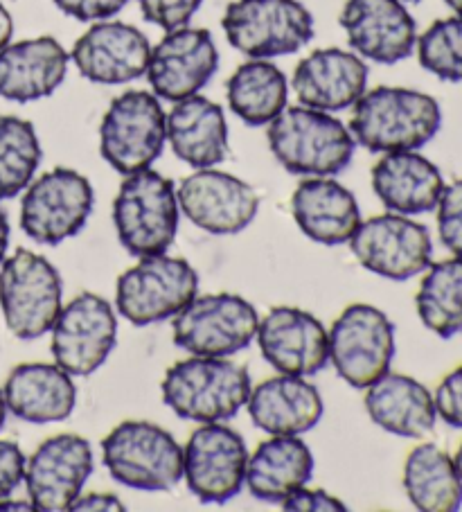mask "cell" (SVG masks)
<instances>
[{"mask_svg": "<svg viewBox=\"0 0 462 512\" xmlns=\"http://www.w3.org/2000/svg\"><path fill=\"white\" fill-rule=\"evenodd\" d=\"M442 109L429 93L377 86L352 107L350 134L372 154L417 152L438 136Z\"/></svg>", "mask_w": 462, "mask_h": 512, "instance_id": "obj_1", "label": "cell"}, {"mask_svg": "<svg viewBox=\"0 0 462 512\" xmlns=\"http://www.w3.org/2000/svg\"><path fill=\"white\" fill-rule=\"evenodd\" d=\"M271 154L296 176H336L352 163L357 140L332 113L287 107L266 125Z\"/></svg>", "mask_w": 462, "mask_h": 512, "instance_id": "obj_2", "label": "cell"}, {"mask_svg": "<svg viewBox=\"0 0 462 512\" xmlns=\"http://www.w3.org/2000/svg\"><path fill=\"white\" fill-rule=\"evenodd\" d=\"M253 384L242 366L226 357L176 361L161 384L163 402L176 416L192 422H226L244 409Z\"/></svg>", "mask_w": 462, "mask_h": 512, "instance_id": "obj_3", "label": "cell"}, {"mask_svg": "<svg viewBox=\"0 0 462 512\" xmlns=\"http://www.w3.org/2000/svg\"><path fill=\"white\" fill-rule=\"evenodd\" d=\"M181 206L176 185L156 170L129 174L113 201V224L122 249L145 258L161 255L179 233Z\"/></svg>", "mask_w": 462, "mask_h": 512, "instance_id": "obj_4", "label": "cell"}, {"mask_svg": "<svg viewBox=\"0 0 462 512\" xmlns=\"http://www.w3.org/2000/svg\"><path fill=\"white\" fill-rule=\"evenodd\" d=\"M102 461L113 481L133 490L163 492L183 479V447L170 431L127 420L102 440Z\"/></svg>", "mask_w": 462, "mask_h": 512, "instance_id": "obj_5", "label": "cell"}, {"mask_svg": "<svg viewBox=\"0 0 462 512\" xmlns=\"http://www.w3.org/2000/svg\"><path fill=\"white\" fill-rule=\"evenodd\" d=\"M64 282L43 255L19 249L0 264V310L16 339L34 341L48 334L61 312Z\"/></svg>", "mask_w": 462, "mask_h": 512, "instance_id": "obj_6", "label": "cell"}, {"mask_svg": "<svg viewBox=\"0 0 462 512\" xmlns=\"http://www.w3.org/2000/svg\"><path fill=\"white\" fill-rule=\"evenodd\" d=\"M199 296V273L183 258L145 255L118 278L115 310L136 328L174 319Z\"/></svg>", "mask_w": 462, "mask_h": 512, "instance_id": "obj_7", "label": "cell"}, {"mask_svg": "<svg viewBox=\"0 0 462 512\" xmlns=\"http://www.w3.org/2000/svg\"><path fill=\"white\" fill-rule=\"evenodd\" d=\"M221 28L248 59L296 55L314 39V16L300 0H235Z\"/></svg>", "mask_w": 462, "mask_h": 512, "instance_id": "obj_8", "label": "cell"}, {"mask_svg": "<svg viewBox=\"0 0 462 512\" xmlns=\"http://www.w3.org/2000/svg\"><path fill=\"white\" fill-rule=\"evenodd\" d=\"M167 143V113L149 91L115 97L100 125V154L124 176L149 170Z\"/></svg>", "mask_w": 462, "mask_h": 512, "instance_id": "obj_9", "label": "cell"}, {"mask_svg": "<svg viewBox=\"0 0 462 512\" xmlns=\"http://www.w3.org/2000/svg\"><path fill=\"white\" fill-rule=\"evenodd\" d=\"M93 206L91 181L68 167H55L25 188L21 228L37 244L59 246L84 231Z\"/></svg>", "mask_w": 462, "mask_h": 512, "instance_id": "obj_10", "label": "cell"}, {"mask_svg": "<svg viewBox=\"0 0 462 512\" xmlns=\"http://www.w3.org/2000/svg\"><path fill=\"white\" fill-rule=\"evenodd\" d=\"M260 316L237 294H210L190 300L174 316L172 334L181 350L197 357H233L251 346Z\"/></svg>", "mask_w": 462, "mask_h": 512, "instance_id": "obj_11", "label": "cell"}, {"mask_svg": "<svg viewBox=\"0 0 462 512\" xmlns=\"http://www.w3.org/2000/svg\"><path fill=\"white\" fill-rule=\"evenodd\" d=\"M330 361L336 373L352 388L366 391L386 375L395 359V325L377 307L354 303L345 307L327 332Z\"/></svg>", "mask_w": 462, "mask_h": 512, "instance_id": "obj_12", "label": "cell"}, {"mask_svg": "<svg viewBox=\"0 0 462 512\" xmlns=\"http://www.w3.org/2000/svg\"><path fill=\"white\" fill-rule=\"evenodd\" d=\"M50 332L55 364L73 377H88L106 364L118 343V316L109 300L86 291L61 307Z\"/></svg>", "mask_w": 462, "mask_h": 512, "instance_id": "obj_13", "label": "cell"}, {"mask_svg": "<svg viewBox=\"0 0 462 512\" xmlns=\"http://www.w3.org/2000/svg\"><path fill=\"white\" fill-rule=\"evenodd\" d=\"M348 244L363 269L395 282L420 276L433 260L429 228L397 213L361 222Z\"/></svg>", "mask_w": 462, "mask_h": 512, "instance_id": "obj_14", "label": "cell"}, {"mask_svg": "<svg viewBox=\"0 0 462 512\" xmlns=\"http://www.w3.org/2000/svg\"><path fill=\"white\" fill-rule=\"evenodd\" d=\"M248 447L224 422H206L183 447V479L201 503H226L244 490Z\"/></svg>", "mask_w": 462, "mask_h": 512, "instance_id": "obj_15", "label": "cell"}, {"mask_svg": "<svg viewBox=\"0 0 462 512\" xmlns=\"http://www.w3.org/2000/svg\"><path fill=\"white\" fill-rule=\"evenodd\" d=\"M219 70V50L212 34L203 28L165 32L151 48L147 79L158 100L179 102L199 95Z\"/></svg>", "mask_w": 462, "mask_h": 512, "instance_id": "obj_16", "label": "cell"}, {"mask_svg": "<svg viewBox=\"0 0 462 512\" xmlns=\"http://www.w3.org/2000/svg\"><path fill=\"white\" fill-rule=\"evenodd\" d=\"M181 213L210 235H237L246 231L260 210V197L246 181L215 167L185 176L179 188Z\"/></svg>", "mask_w": 462, "mask_h": 512, "instance_id": "obj_17", "label": "cell"}, {"mask_svg": "<svg viewBox=\"0 0 462 512\" xmlns=\"http://www.w3.org/2000/svg\"><path fill=\"white\" fill-rule=\"evenodd\" d=\"M93 474V449L84 436L59 434L37 447L25 463L23 481L34 510H70Z\"/></svg>", "mask_w": 462, "mask_h": 512, "instance_id": "obj_18", "label": "cell"}, {"mask_svg": "<svg viewBox=\"0 0 462 512\" xmlns=\"http://www.w3.org/2000/svg\"><path fill=\"white\" fill-rule=\"evenodd\" d=\"M339 23L361 59L393 66L415 52L417 25L402 0H345Z\"/></svg>", "mask_w": 462, "mask_h": 512, "instance_id": "obj_19", "label": "cell"}, {"mask_svg": "<svg viewBox=\"0 0 462 512\" xmlns=\"http://www.w3.org/2000/svg\"><path fill=\"white\" fill-rule=\"evenodd\" d=\"M151 43L138 28L122 21H97L70 50L79 75L93 84L120 86L147 73Z\"/></svg>", "mask_w": 462, "mask_h": 512, "instance_id": "obj_20", "label": "cell"}, {"mask_svg": "<svg viewBox=\"0 0 462 512\" xmlns=\"http://www.w3.org/2000/svg\"><path fill=\"white\" fill-rule=\"evenodd\" d=\"M262 357L280 375L312 377L330 364V339L314 314L298 307H273L255 334Z\"/></svg>", "mask_w": 462, "mask_h": 512, "instance_id": "obj_21", "label": "cell"}, {"mask_svg": "<svg viewBox=\"0 0 462 512\" xmlns=\"http://www.w3.org/2000/svg\"><path fill=\"white\" fill-rule=\"evenodd\" d=\"M291 86L302 107L325 113L345 111L368 91V66L357 52L314 50L293 70Z\"/></svg>", "mask_w": 462, "mask_h": 512, "instance_id": "obj_22", "label": "cell"}, {"mask_svg": "<svg viewBox=\"0 0 462 512\" xmlns=\"http://www.w3.org/2000/svg\"><path fill=\"white\" fill-rule=\"evenodd\" d=\"M70 55L55 37L7 43L0 50V97L28 104L50 97L64 84Z\"/></svg>", "mask_w": 462, "mask_h": 512, "instance_id": "obj_23", "label": "cell"}, {"mask_svg": "<svg viewBox=\"0 0 462 512\" xmlns=\"http://www.w3.org/2000/svg\"><path fill=\"white\" fill-rule=\"evenodd\" d=\"M291 213L302 235L325 246L348 244L361 224L354 194L330 176H309L291 197Z\"/></svg>", "mask_w": 462, "mask_h": 512, "instance_id": "obj_24", "label": "cell"}, {"mask_svg": "<svg viewBox=\"0 0 462 512\" xmlns=\"http://www.w3.org/2000/svg\"><path fill=\"white\" fill-rule=\"evenodd\" d=\"M248 416L271 436H302L321 422V391L305 377L278 375L262 382L248 397Z\"/></svg>", "mask_w": 462, "mask_h": 512, "instance_id": "obj_25", "label": "cell"}, {"mask_svg": "<svg viewBox=\"0 0 462 512\" xmlns=\"http://www.w3.org/2000/svg\"><path fill=\"white\" fill-rule=\"evenodd\" d=\"M167 143L176 158L194 170L224 163L230 152L224 109L203 95L174 102L172 111L167 113Z\"/></svg>", "mask_w": 462, "mask_h": 512, "instance_id": "obj_26", "label": "cell"}, {"mask_svg": "<svg viewBox=\"0 0 462 512\" xmlns=\"http://www.w3.org/2000/svg\"><path fill=\"white\" fill-rule=\"evenodd\" d=\"M444 185L438 165L420 152H390L372 167V190L397 215L431 213L438 208Z\"/></svg>", "mask_w": 462, "mask_h": 512, "instance_id": "obj_27", "label": "cell"}, {"mask_svg": "<svg viewBox=\"0 0 462 512\" xmlns=\"http://www.w3.org/2000/svg\"><path fill=\"white\" fill-rule=\"evenodd\" d=\"M7 411L32 425H50L73 416L77 388L73 375L57 364H21L7 377Z\"/></svg>", "mask_w": 462, "mask_h": 512, "instance_id": "obj_28", "label": "cell"}, {"mask_svg": "<svg viewBox=\"0 0 462 512\" xmlns=\"http://www.w3.org/2000/svg\"><path fill=\"white\" fill-rule=\"evenodd\" d=\"M366 411L386 434L422 438L431 434L438 420L433 393L417 379L388 373L366 388Z\"/></svg>", "mask_w": 462, "mask_h": 512, "instance_id": "obj_29", "label": "cell"}, {"mask_svg": "<svg viewBox=\"0 0 462 512\" xmlns=\"http://www.w3.org/2000/svg\"><path fill=\"white\" fill-rule=\"evenodd\" d=\"M314 474V454L300 436H273L248 456L244 485L255 499L282 503Z\"/></svg>", "mask_w": 462, "mask_h": 512, "instance_id": "obj_30", "label": "cell"}, {"mask_svg": "<svg viewBox=\"0 0 462 512\" xmlns=\"http://www.w3.org/2000/svg\"><path fill=\"white\" fill-rule=\"evenodd\" d=\"M228 107L248 127H266L289 104V82L269 59H251L230 75Z\"/></svg>", "mask_w": 462, "mask_h": 512, "instance_id": "obj_31", "label": "cell"}, {"mask_svg": "<svg viewBox=\"0 0 462 512\" xmlns=\"http://www.w3.org/2000/svg\"><path fill=\"white\" fill-rule=\"evenodd\" d=\"M404 492L422 512H456L462 506V479L442 447L424 443L404 463Z\"/></svg>", "mask_w": 462, "mask_h": 512, "instance_id": "obj_32", "label": "cell"}, {"mask_svg": "<svg viewBox=\"0 0 462 512\" xmlns=\"http://www.w3.org/2000/svg\"><path fill=\"white\" fill-rule=\"evenodd\" d=\"M417 316L440 339L462 334V258L429 264L415 296Z\"/></svg>", "mask_w": 462, "mask_h": 512, "instance_id": "obj_33", "label": "cell"}, {"mask_svg": "<svg viewBox=\"0 0 462 512\" xmlns=\"http://www.w3.org/2000/svg\"><path fill=\"white\" fill-rule=\"evenodd\" d=\"M41 158L43 149L30 120L0 118V201L25 192L34 181Z\"/></svg>", "mask_w": 462, "mask_h": 512, "instance_id": "obj_34", "label": "cell"}, {"mask_svg": "<svg viewBox=\"0 0 462 512\" xmlns=\"http://www.w3.org/2000/svg\"><path fill=\"white\" fill-rule=\"evenodd\" d=\"M415 50L426 73L442 82L462 84V16L435 21L417 37Z\"/></svg>", "mask_w": 462, "mask_h": 512, "instance_id": "obj_35", "label": "cell"}, {"mask_svg": "<svg viewBox=\"0 0 462 512\" xmlns=\"http://www.w3.org/2000/svg\"><path fill=\"white\" fill-rule=\"evenodd\" d=\"M438 235L444 249L462 258V179L444 185L438 201Z\"/></svg>", "mask_w": 462, "mask_h": 512, "instance_id": "obj_36", "label": "cell"}, {"mask_svg": "<svg viewBox=\"0 0 462 512\" xmlns=\"http://www.w3.org/2000/svg\"><path fill=\"white\" fill-rule=\"evenodd\" d=\"M203 0H138L145 21L165 32L190 25Z\"/></svg>", "mask_w": 462, "mask_h": 512, "instance_id": "obj_37", "label": "cell"}, {"mask_svg": "<svg viewBox=\"0 0 462 512\" xmlns=\"http://www.w3.org/2000/svg\"><path fill=\"white\" fill-rule=\"evenodd\" d=\"M435 411L444 425L453 429H462V366L442 379L438 391L433 395Z\"/></svg>", "mask_w": 462, "mask_h": 512, "instance_id": "obj_38", "label": "cell"}, {"mask_svg": "<svg viewBox=\"0 0 462 512\" xmlns=\"http://www.w3.org/2000/svg\"><path fill=\"white\" fill-rule=\"evenodd\" d=\"M52 3L66 16H70V19L82 23H97L120 14L129 5V0H52Z\"/></svg>", "mask_w": 462, "mask_h": 512, "instance_id": "obj_39", "label": "cell"}, {"mask_svg": "<svg viewBox=\"0 0 462 512\" xmlns=\"http://www.w3.org/2000/svg\"><path fill=\"white\" fill-rule=\"evenodd\" d=\"M282 510L287 512H343L348 506L339 499L332 497L325 490H309L307 485L293 490L289 497L282 499Z\"/></svg>", "mask_w": 462, "mask_h": 512, "instance_id": "obj_40", "label": "cell"}, {"mask_svg": "<svg viewBox=\"0 0 462 512\" xmlns=\"http://www.w3.org/2000/svg\"><path fill=\"white\" fill-rule=\"evenodd\" d=\"M25 463H28V458L19 445L10 443V440H0V499L10 497L23 483Z\"/></svg>", "mask_w": 462, "mask_h": 512, "instance_id": "obj_41", "label": "cell"}, {"mask_svg": "<svg viewBox=\"0 0 462 512\" xmlns=\"http://www.w3.org/2000/svg\"><path fill=\"white\" fill-rule=\"evenodd\" d=\"M70 510H97V512H104V510H124L122 501L115 497V494H109V492H91L86 494V497H79L75 499L73 506H70Z\"/></svg>", "mask_w": 462, "mask_h": 512, "instance_id": "obj_42", "label": "cell"}, {"mask_svg": "<svg viewBox=\"0 0 462 512\" xmlns=\"http://www.w3.org/2000/svg\"><path fill=\"white\" fill-rule=\"evenodd\" d=\"M14 37V19L7 7L0 3V50H3L7 43H12Z\"/></svg>", "mask_w": 462, "mask_h": 512, "instance_id": "obj_43", "label": "cell"}, {"mask_svg": "<svg viewBox=\"0 0 462 512\" xmlns=\"http://www.w3.org/2000/svg\"><path fill=\"white\" fill-rule=\"evenodd\" d=\"M7 249H10V219H7L5 210L0 208V264L5 262Z\"/></svg>", "mask_w": 462, "mask_h": 512, "instance_id": "obj_44", "label": "cell"}, {"mask_svg": "<svg viewBox=\"0 0 462 512\" xmlns=\"http://www.w3.org/2000/svg\"><path fill=\"white\" fill-rule=\"evenodd\" d=\"M5 420H7V404H5L3 391H0V429L5 427Z\"/></svg>", "mask_w": 462, "mask_h": 512, "instance_id": "obj_45", "label": "cell"}, {"mask_svg": "<svg viewBox=\"0 0 462 512\" xmlns=\"http://www.w3.org/2000/svg\"><path fill=\"white\" fill-rule=\"evenodd\" d=\"M444 3H447L458 16H462V0H444Z\"/></svg>", "mask_w": 462, "mask_h": 512, "instance_id": "obj_46", "label": "cell"}, {"mask_svg": "<svg viewBox=\"0 0 462 512\" xmlns=\"http://www.w3.org/2000/svg\"><path fill=\"white\" fill-rule=\"evenodd\" d=\"M453 463H456V467H458V474H460V479H462V443H460V447H458L456 458H453Z\"/></svg>", "mask_w": 462, "mask_h": 512, "instance_id": "obj_47", "label": "cell"}, {"mask_svg": "<svg viewBox=\"0 0 462 512\" xmlns=\"http://www.w3.org/2000/svg\"><path fill=\"white\" fill-rule=\"evenodd\" d=\"M402 3H420V0H402Z\"/></svg>", "mask_w": 462, "mask_h": 512, "instance_id": "obj_48", "label": "cell"}]
</instances>
